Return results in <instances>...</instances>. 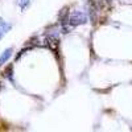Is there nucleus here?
Returning <instances> with one entry per match:
<instances>
[{"label": "nucleus", "instance_id": "obj_2", "mask_svg": "<svg viewBox=\"0 0 132 132\" xmlns=\"http://www.w3.org/2000/svg\"><path fill=\"white\" fill-rule=\"evenodd\" d=\"M11 54H12V49H11V48H8L7 50H4L3 54L0 56V65H4L8 61V58L11 57Z\"/></svg>", "mask_w": 132, "mask_h": 132}, {"label": "nucleus", "instance_id": "obj_3", "mask_svg": "<svg viewBox=\"0 0 132 132\" xmlns=\"http://www.w3.org/2000/svg\"><path fill=\"white\" fill-rule=\"evenodd\" d=\"M9 29H11V24H7L5 21L0 20V38H2L3 35H4L7 30H9Z\"/></svg>", "mask_w": 132, "mask_h": 132}, {"label": "nucleus", "instance_id": "obj_1", "mask_svg": "<svg viewBox=\"0 0 132 132\" xmlns=\"http://www.w3.org/2000/svg\"><path fill=\"white\" fill-rule=\"evenodd\" d=\"M85 21H86V16H85V13H82V12H74V13L70 16V19H69V23L73 24V25L82 24V23H85Z\"/></svg>", "mask_w": 132, "mask_h": 132}, {"label": "nucleus", "instance_id": "obj_4", "mask_svg": "<svg viewBox=\"0 0 132 132\" xmlns=\"http://www.w3.org/2000/svg\"><path fill=\"white\" fill-rule=\"evenodd\" d=\"M17 3H19V5L21 8H25L27 4H28V0H17Z\"/></svg>", "mask_w": 132, "mask_h": 132}]
</instances>
